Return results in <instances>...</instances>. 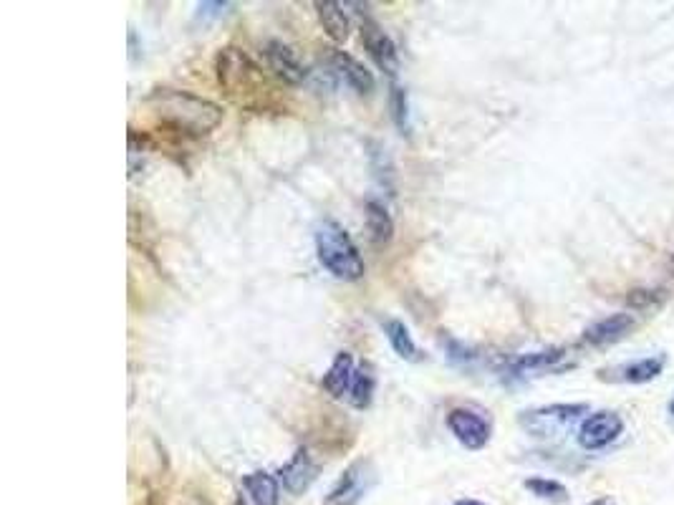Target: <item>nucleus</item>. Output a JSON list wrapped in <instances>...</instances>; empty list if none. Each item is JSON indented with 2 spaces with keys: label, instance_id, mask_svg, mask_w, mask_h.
<instances>
[{
  "label": "nucleus",
  "instance_id": "18",
  "mask_svg": "<svg viewBox=\"0 0 674 505\" xmlns=\"http://www.w3.org/2000/svg\"><path fill=\"white\" fill-rule=\"evenodd\" d=\"M243 490L253 500V505H278L281 500V483L266 470L243 475Z\"/></svg>",
  "mask_w": 674,
  "mask_h": 505
},
{
  "label": "nucleus",
  "instance_id": "20",
  "mask_svg": "<svg viewBox=\"0 0 674 505\" xmlns=\"http://www.w3.org/2000/svg\"><path fill=\"white\" fill-rule=\"evenodd\" d=\"M374 392H377V377H374L369 364H361L354 374V382H351L349 402L354 404L356 410H367L374 399Z\"/></svg>",
  "mask_w": 674,
  "mask_h": 505
},
{
  "label": "nucleus",
  "instance_id": "5",
  "mask_svg": "<svg viewBox=\"0 0 674 505\" xmlns=\"http://www.w3.org/2000/svg\"><path fill=\"white\" fill-rule=\"evenodd\" d=\"M374 483H377V470H374L372 460H354L336 478V483L331 485L329 495H326L321 505H359L361 500L367 498L369 490L374 488Z\"/></svg>",
  "mask_w": 674,
  "mask_h": 505
},
{
  "label": "nucleus",
  "instance_id": "22",
  "mask_svg": "<svg viewBox=\"0 0 674 505\" xmlns=\"http://www.w3.org/2000/svg\"><path fill=\"white\" fill-rule=\"evenodd\" d=\"M526 488L531 490L536 498L553 500V503H563V500L568 498V490L563 488L558 480H551V478H531V480H526Z\"/></svg>",
  "mask_w": 674,
  "mask_h": 505
},
{
  "label": "nucleus",
  "instance_id": "21",
  "mask_svg": "<svg viewBox=\"0 0 674 505\" xmlns=\"http://www.w3.org/2000/svg\"><path fill=\"white\" fill-rule=\"evenodd\" d=\"M389 109H392V119L402 134H409L412 129V119H409V96L402 86H392V96H389Z\"/></svg>",
  "mask_w": 674,
  "mask_h": 505
},
{
  "label": "nucleus",
  "instance_id": "15",
  "mask_svg": "<svg viewBox=\"0 0 674 505\" xmlns=\"http://www.w3.org/2000/svg\"><path fill=\"white\" fill-rule=\"evenodd\" d=\"M364 220H367L369 240H372L377 248L392 243L394 220L382 200H377V197H367V202H364Z\"/></svg>",
  "mask_w": 674,
  "mask_h": 505
},
{
  "label": "nucleus",
  "instance_id": "23",
  "mask_svg": "<svg viewBox=\"0 0 674 505\" xmlns=\"http://www.w3.org/2000/svg\"><path fill=\"white\" fill-rule=\"evenodd\" d=\"M447 357H450L455 364H462V367H465V364H473L478 354H475L470 346L460 344V341L447 339Z\"/></svg>",
  "mask_w": 674,
  "mask_h": 505
},
{
  "label": "nucleus",
  "instance_id": "27",
  "mask_svg": "<svg viewBox=\"0 0 674 505\" xmlns=\"http://www.w3.org/2000/svg\"><path fill=\"white\" fill-rule=\"evenodd\" d=\"M669 412H672V415H674V399H672V402H669Z\"/></svg>",
  "mask_w": 674,
  "mask_h": 505
},
{
  "label": "nucleus",
  "instance_id": "25",
  "mask_svg": "<svg viewBox=\"0 0 674 505\" xmlns=\"http://www.w3.org/2000/svg\"><path fill=\"white\" fill-rule=\"evenodd\" d=\"M589 505H614V500H611V498H599V500H594V503H589Z\"/></svg>",
  "mask_w": 674,
  "mask_h": 505
},
{
  "label": "nucleus",
  "instance_id": "14",
  "mask_svg": "<svg viewBox=\"0 0 674 505\" xmlns=\"http://www.w3.org/2000/svg\"><path fill=\"white\" fill-rule=\"evenodd\" d=\"M634 326H637V321L632 319V314H611L606 316V319L591 324L589 329L584 331V336H581V341L589 346L616 344V341L624 339Z\"/></svg>",
  "mask_w": 674,
  "mask_h": 505
},
{
  "label": "nucleus",
  "instance_id": "13",
  "mask_svg": "<svg viewBox=\"0 0 674 505\" xmlns=\"http://www.w3.org/2000/svg\"><path fill=\"white\" fill-rule=\"evenodd\" d=\"M664 364H667V357L657 354V357H644L637 359V362L621 364V367L611 369V372H599V377L624 384H647L664 372Z\"/></svg>",
  "mask_w": 674,
  "mask_h": 505
},
{
  "label": "nucleus",
  "instance_id": "9",
  "mask_svg": "<svg viewBox=\"0 0 674 505\" xmlns=\"http://www.w3.org/2000/svg\"><path fill=\"white\" fill-rule=\"evenodd\" d=\"M263 56H266L268 69H271L278 79L286 81V84L296 86L306 81L308 69L303 66V61L298 59V54L288 46V43L268 41L266 46H263Z\"/></svg>",
  "mask_w": 674,
  "mask_h": 505
},
{
  "label": "nucleus",
  "instance_id": "24",
  "mask_svg": "<svg viewBox=\"0 0 674 505\" xmlns=\"http://www.w3.org/2000/svg\"><path fill=\"white\" fill-rule=\"evenodd\" d=\"M228 8H230V3H220V0H215V3H200V6H197V21H202V23L213 21V18L223 16Z\"/></svg>",
  "mask_w": 674,
  "mask_h": 505
},
{
  "label": "nucleus",
  "instance_id": "3",
  "mask_svg": "<svg viewBox=\"0 0 674 505\" xmlns=\"http://www.w3.org/2000/svg\"><path fill=\"white\" fill-rule=\"evenodd\" d=\"M316 258L339 281H359L367 273L359 248L336 220H321L314 233Z\"/></svg>",
  "mask_w": 674,
  "mask_h": 505
},
{
  "label": "nucleus",
  "instance_id": "6",
  "mask_svg": "<svg viewBox=\"0 0 674 505\" xmlns=\"http://www.w3.org/2000/svg\"><path fill=\"white\" fill-rule=\"evenodd\" d=\"M445 425L450 435L468 450H483L493 437V425H490L488 417H483V412L478 410H470V407H455V410L447 412Z\"/></svg>",
  "mask_w": 674,
  "mask_h": 505
},
{
  "label": "nucleus",
  "instance_id": "2",
  "mask_svg": "<svg viewBox=\"0 0 674 505\" xmlns=\"http://www.w3.org/2000/svg\"><path fill=\"white\" fill-rule=\"evenodd\" d=\"M215 74H218V84L223 86L225 94L243 107H258L263 101V94H266L263 71L253 64V59L243 48H220L218 59H215Z\"/></svg>",
  "mask_w": 674,
  "mask_h": 505
},
{
  "label": "nucleus",
  "instance_id": "1",
  "mask_svg": "<svg viewBox=\"0 0 674 505\" xmlns=\"http://www.w3.org/2000/svg\"><path fill=\"white\" fill-rule=\"evenodd\" d=\"M147 107L162 124L187 137H207L223 122V107L210 99L180 89H154Z\"/></svg>",
  "mask_w": 674,
  "mask_h": 505
},
{
  "label": "nucleus",
  "instance_id": "8",
  "mask_svg": "<svg viewBox=\"0 0 674 505\" xmlns=\"http://www.w3.org/2000/svg\"><path fill=\"white\" fill-rule=\"evenodd\" d=\"M361 41H364V48H367V54L372 56V61L377 64V69H382L384 74L394 79V76L399 74V54L392 36H389L377 21L364 18V21H361Z\"/></svg>",
  "mask_w": 674,
  "mask_h": 505
},
{
  "label": "nucleus",
  "instance_id": "19",
  "mask_svg": "<svg viewBox=\"0 0 674 505\" xmlns=\"http://www.w3.org/2000/svg\"><path fill=\"white\" fill-rule=\"evenodd\" d=\"M382 329H384V334H387L389 344H392L394 354H397L399 359H404V362H422L420 346L414 344L412 334H409V329L404 326V321L387 319V321H382Z\"/></svg>",
  "mask_w": 674,
  "mask_h": 505
},
{
  "label": "nucleus",
  "instance_id": "11",
  "mask_svg": "<svg viewBox=\"0 0 674 505\" xmlns=\"http://www.w3.org/2000/svg\"><path fill=\"white\" fill-rule=\"evenodd\" d=\"M566 359V349H543V351H531V354H521L508 364V377L513 379H528L538 377V374H546L558 369Z\"/></svg>",
  "mask_w": 674,
  "mask_h": 505
},
{
  "label": "nucleus",
  "instance_id": "12",
  "mask_svg": "<svg viewBox=\"0 0 674 505\" xmlns=\"http://www.w3.org/2000/svg\"><path fill=\"white\" fill-rule=\"evenodd\" d=\"M329 66L339 79H344L346 86L356 91V94H372L374 91V76L364 64L349 56L346 51H331Z\"/></svg>",
  "mask_w": 674,
  "mask_h": 505
},
{
  "label": "nucleus",
  "instance_id": "4",
  "mask_svg": "<svg viewBox=\"0 0 674 505\" xmlns=\"http://www.w3.org/2000/svg\"><path fill=\"white\" fill-rule=\"evenodd\" d=\"M589 412V404H546L518 415V425L536 440H558Z\"/></svg>",
  "mask_w": 674,
  "mask_h": 505
},
{
  "label": "nucleus",
  "instance_id": "7",
  "mask_svg": "<svg viewBox=\"0 0 674 505\" xmlns=\"http://www.w3.org/2000/svg\"><path fill=\"white\" fill-rule=\"evenodd\" d=\"M621 432H624V420L619 417V412L601 410L584 417V422L579 425V432H576V440H579V445L584 450L596 452L619 440Z\"/></svg>",
  "mask_w": 674,
  "mask_h": 505
},
{
  "label": "nucleus",
  "instance_id": "10",
  "mask_svg": "<svg viewBox=\"0 0 674 505\" xmlns=\"http://www.w3.org/2000/svg\"><path fill=\"white\" fill-rule=\"evenodd\" d=\"M278 475H281V483L288 493L301 495L319 478V465L314 463V458H311V452L306 447H298L296 455L283 465Z\"/></svg>",
  "mask_w": 674,
  "mask_h": 505
},
{
  "label": "nucleus",
  "instance_id": "26",
  "mask_svg": "<svg viewBox=\"0 0 674 505\" xmlns=\"http://www.w3.org/2000/svg\"><path fill=\"white\" fill-rule=\"evenodd\" d=\"M455 505H485V503H480V500H457V503Z\"/></svg>",
  "mask_w": 674,
  "mask_h": 505
},
{
  "label": "nucleus",
  "instance_id": "16",
  "mask_svg": "<svg viewBox=\"0 0 674 505\" xmlns=\"http://www.w3.org/2000/svg\"><path fill=\"white\" fill-rule=\"evenodd\" d=\"M354 374H356V367H354V357H351V351H339V354L334 357V362H331L329 372H326L324 379H321V387H324L334 399H344V397H349Z\"/></svg>",
  "mask_w": 674,
  "mask_h": 505
},
{
  "label": "nucleus",
  "instance_id": "17",
  "mask_svg": "<svg viewBox=\"0 0 674 505\" xmlns=\"http://www.w3.org/2000/svg\"><path fill=\"white\" fill-rule=\"evenodd\" d=\"M316 16H319L321 26H324L326 36H329L331 41L334 43L349 41L351 23L341 3H334V0H319V3H316Z\"/></svg>",
  "mask_w": 674,
  "mask_h": 505
}]
</instances>
